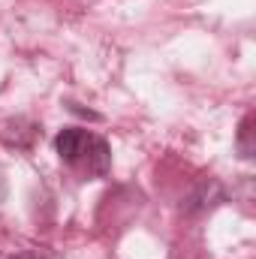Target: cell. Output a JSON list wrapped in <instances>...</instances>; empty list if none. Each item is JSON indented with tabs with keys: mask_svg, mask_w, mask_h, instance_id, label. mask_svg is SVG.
Returning a JSON list of instances; mask_svg holds the SVG:
<instances>
[{
	"mask_svg": "<svg viewBox=\"0 0 256 259\" xmlns=\"http://www.w3.org/2000/svg\"><path fill=\"white\" fill-rule=\"evenodd\" d=\"M55 151L69 169L91 175V178H106L112 169V148L103 136L88 133L81 127H64L55 136Z\"/></svg>",
	"mask_w": 256,
	"mask_h": 259,
	"instance_id": "1",
	"label": "cell"
},
{
	"mask_svg": "<svg viewBox=\"0 0 256 259\" xmlns=\"http://www.w3.org/2000/svg\"><path fill=\"white\" fill-rule=\"evenodd\" d=\"M235 148H238V154H241L244 160L253 157V151H256V145H253V112H247V115L241 118L238 136H235Z\"/></svg>",
	"mask_w": 256,
	"mask_h": 259,
	"instance_id": "2",
	"label": "cell"
}]
</instances>
